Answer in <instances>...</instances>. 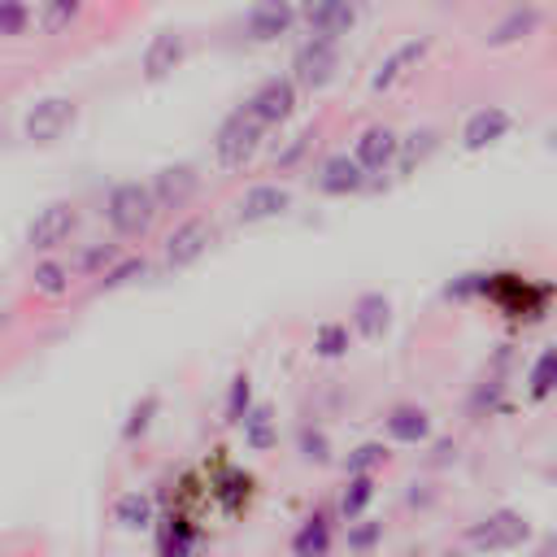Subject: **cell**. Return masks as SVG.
Returning a JSON list of instances; mask_svg holds the SVG:
<instances>
[{
	"label": "cell",
	"instance_id": "38",
	"mask_svg": "<svg viewBox=\"0 0 557 557\" xmlns=\"http://www.w3.org/2000/svg\"><path fill=\"white\" fill-rule=\"evenodd\" d=\"M126 252V244L122 239H113V235H104V239H91V244H83L78 248V257H74V270H78V278H87V287L117 261Z\"/></svg>",
	"mask_w": 557,
	"mask_h": 557
},
{
	"label": "cell",
	"instance_id": "6",
	"mask_svg": "<svg viewBox=\"0 0 557 557\" xmlns=\"http://www.w3.org/2000/svg\"><path fill=\"white\" fill-rule=\"evenodd\" d=\"M78 226H83L78 200H74V196H57V200H48V205L35 209V218H30L26 231H22V248H26L30 261H35V257H61V252L74 244Z\"/></svg>",
	"mask_w": 557,
	"mask_h": 557
},
{
	"label": "cell",
	"instance_id": "13",
	"mask_svg": "<svg viewBox=\"0 0 557 557\" xmlns=\"http://www.w3.org/2000/svg\"><path fill=\"white\" fill-rule=\"evenodd\" d=\"M300 26V4L296 0H252L248 13L239 17V39L248 48H265L287 39Z\"/></svg>",
	"mask_w": 557,
	"mask_h": 557
},
{
	"label": "cell",
	"instance_id": "11",
	"mask_svg": "<svg viewBox=\"0 0 557 557\" xmlns=\"http://www.w3.org/2000/svg\"><path fill=\"white\" fill-rule=\"evenodd\" d=\"M148 187H152L161 213L183 218V213L196 205V196L205 191V174H200L196 161H165V165H157V170L148 174Z\"/></svg>",
	"mask_w": 557,
	"mask_h": 557
},
{
	"label": "cell",
	"instance_id": "52",
	"mask_svg": "<svg viewBox=\"0 0 557 557\" xmlns=\"http://www.w3.org/2000/svg\"><path fill=\"white\" fill-rule=\"evenodd\" d=\"M440 4H461V0H440Z\"/></svg>",
	"mask_w": 557,
	"mask_h": 557
},
{
	"label": "cell",
	"instance_id": "45",
	"mask_svg": "<svg viewBox=\"0 0 557 557\" xmlns=\"http://www.w3.org/2000/svg\"><path fill=\"white\" fill-rule=\"evenodd\" d=\"M435 500H440V483H431V479H413L409 492H405V505L418 509V513H426Z\"/></svg>",
	"mask_w": 557,
	"mask_h": 557
},
{
	"label": "cell",
	"instance_id": "12",
	"mask_svg": "<svg viewBox=\"0 0 557 557\" xmlns=\"http://www.w3.org/2000/svg\"><path fill=\"white\" fill-rule=\"evenodd\" d=\"M296 205V191L283 183V178H261L252 187H244L231 205V222L235 226H265V222H278L287 218Z\"/></svg>",
	"mask_w": 557,
	"mask_h": 557
},
{
	"label": "cell",
	"instance_id": "51",
	"mask_svg": "<svg viewBox=\"0 0 557 557\" xmlns=\"http://www.w3.org/2000/svg\"><path fill=\"white\" fill-rule=\"evenodd\" d=\"M509 4H531V0H509Z\"/></svg>",
	"mask_w": 557,
	"mask_h": 557
},
{
	"label": "cell",
	"instance_id": "28",
	"mask_svg": "<svg viewBox=\"0 0 557 557\" xmlns=\"http://www.w3.org/2000/svg\"><path fill=\"white\" fill-rule=\"evenodd\" d=\"M509 379L513 374H500V370H483V379L470 387L466 396V418L470 422H487V418H500L509 409Z\"/></svg>",
	"mask_w": 557,
	"mask_h": 557
},
{
	"label": "cell",
	"instance_id": "26",
	"mask_svg": "<svg viewBox=\"0 0 557 557\" xmlns=\"http://www.w3.org/2000/svg\"><path fill=\"white\" fill-rule=\"evenodd\" d=\"M292 453H296V461L309 466V470H326V466L339 461L331 431H326L322 422H313V418H300V422L292 426Z\"/></svg>",
	"mask_w": 557,
	"mask_h": 557
},
{
	"label": "cell",
	"instance_id": "19",
	"mask_svg": "<svg viewBox=\"0 0 557 557\" xmlns=\"http://www.w3.org/2000/svg\"><path fill=\"white\" fill-rule=\"evenodd\" d=\"M352 157L357 165L374 178V187L383 183V174H396V157H400V131L387 122H370L357 131L352 139Z\"/></svg>",
	"mask_w": 557,
	"mask_h": 557
},
{
	"label": "cell",
	"instance_id": "42",
	"mask_svg": "<svg viewBox=\"0 0 557 557\" xmlns=\"http://www.w3.org/2000/svg\"><path fill=\"white\" fill-rule=\"evenodd\" d=\"M383 540H387V522L374 518V513L344 527V548H348V557H374V553L383 548Z\"/></svg>",
	"mask_w": 557,
	"mask_h": 557
},
{
	"label": "cell",
	"instance_id": "22",
	"mask_svg": "<svg viewBox=\"0 0 557 557\" xmlns=\"http://www.w3.org/2000/svg\"><path fill=\"white\" fill-rule=\"evenodd\" d=\"M509 135H513V113L505 104H479L474 113H466V122L457 131V148L461 152H487Z\"/></svg>",
	"mask_w": 557,
	"mask_h": 557
},
{
	"label": "cell",
	"instance_id": "16",
	"mask_svg": "<svg viewBox=\"0 0 557 557\" xmlns=\"http://www.w3.org/2000/svg\"><path fill=\"white\" fill-rule=\"evenodd\" d=\"M309 187H313L318 196H326V200H348V196L370 191V187H374V178L357 165V157H352V152H326V157L313 165Z\"/></svg>",
	"mask_w": 557,
	"mask_h": 557
},
{
	"label": "cell",
	"instance_id": "34",
	"mask_svg": "<svg viewBox=\"0 0 557 557\" xmlns=\"http://www.w3.org/2000/svg\"><path fill=\"white\" fill-rule=\"evenodd\" d=\"M540 30V9L535 4H509V13L500 22H492L487 30V48H513L522 39H531Z\"/></svg>",
	"mask_w": 557,
	"mask_h": 557
},
{
	"label": "cell",
	"instance_id": "37",
	"mask_svg": "<svg viewBox=\"0 0 557 557\" xmlns=\"http://www.w3.org/2000/svg\"><path fill=\"white\" fill-rule=\"evenodd\" d=\"M387 466H392V444H387L383 435L361 440V444H352V448L339 457V470H344V474H383Z\"/></svg>",
	"mask_w": 557,
	"mask_h": 557
},
{
	"label": "cell",
	"instance_id": "46",
	"mask_svg": "<svg viewBox=\"0 0 557 557\" xmlns=\"http://www.w3.org/2000/svg\"><path fill=\"white\" fill-rule=\"evenodd\" d=\"M527 557H557V531H544V535H535V544L527 548Z\"/></svg>",
	"mask_w": 557,
	"mask_h": 557
},
{
	"label": "cell",
	"instance_id": "21",
	"mask_svg": "<svg viewBox=\"0 0 557 557\" xmlns=\"http://www.w3.org/2000/svg\"><path fill=\"white\" fill-rule=\"evenodd\" d=\"M426 57H431V35H418V39L396 44V48L374 65V74H370V96H387V91H396L405 78H413V70H418Z\"/></svg>",
	"mask_w": 557,
	"mask_h": 557
},
{
	"label": "cell",
	"instance_id": "4",
	"mask_svg": "<svg viewBox=\"0 0 557 557\" xmlns=\"http://www.w3.org/2000/svg\"><path fill=\"white\" fill-rule=\"evenodd\" d=\"M213 244H218V218L209 209L183 213V218H174V226L157 244V270L161 274H187L191 265H200L209 257Z\"/></svg>",
	"mask_w": 557,
	"mask_h": 557
},
{
	"label": "cell",
	"instance_id": "50",
	"mask_svg": "<svg viewBox=\"0 0 557 557\" xmlns=\"http://www.w3.org/2000/svg\"><path fill=\"white\" fill-rule=\"evenodd\" d=\"M400 557H426V553H422V548H405Z\"/></svg>",
	"mask_w": 557,
	"mask_h": 557
},
{
	"label": "cell",
	"instance_id": "32",
	"mask_svg": "<svg viewBox=\"0 0 557 557\" xmlns=\"http://www.w3.org/2000/svg\"><path fill=\"white\" fill-rule=\"evenodd\" d=\"M522 400H527V405H548V400H557V339L544 344V348L531 357V366H527V374H522Z\"/></svg>",
	"mask_w": 557,
	"mask_h": 557
},
{
	"label": "cell",
	"instance_id": "23",
	"mask_svg": "<svg viewBox=\"0 0 557 557\" xmlns=\"http://www.w3.org/2000/svg\"><path fill=\"white\" fill-rule=\"evenodd\" d=\"M392 322H396V305H392V296H387L383 287H366V292L352 296V305H348V326L357 331V339L379 344V339H387Z\"/></svg>",
	"mask_w": 557,
	"mask_h": 557
},
{
	"label": "cell",
	"instance_id": "2",
	"mask_svg": "<svg viewBox=\"0 0 557 557\" xmlns=\"http://www.w3.org/2000/svg\"><path fill=\"white\" fill-rule=\"evenodd\" d=\"M535 518L518 505H492L479 518H470L457 535V544H466L474 557H509V553H527L535 544Z\"/></svg>",
	"mask_w": 557,
	"mask_h": 557
},
{
	"label": "cell",
	"instance_id": "9",
	"mask_svg": "<svg viewBox=\"0 0 557 557\" xmlns=\"http://www.w3.org/2000/svg\"><path fill=\"white\" fill-rule=\"evenodd\" d=\"M339 70H344V52H339L335 39H322V35H305V39L296 44V52H292V65H287V74H292V78L300 83V91H309V96L326 91V87L339 78Z\"/></svg>",
	"mask_w": 557,
	"mask_h": 557
},
{
	"label": "cell",
	"instance_id": "17",
	"mask_svg": "<svg viewBox=\"0 0 557 557\" xmlns=\"http://www.w3.org/2000/svg\"><path fill=\"white\" fill-rule=\"evenodd\" d=\"M187 52H191V44H187V30H178V26H165V30H157V35L144 44V52H139V83H148V87H161L165 78H174V70H183Z\"/></svg>",
	"mask_w": 557,
	"mask_h": 557
},
{
	"label": "cell",
	"instance_id": "25",
	"mask_svg": "<svg viewBox=\"0 0 557 557\" xmlns=\"http://www.w3.org/2000/svg\"><path fill=\"white\" fill-rule=\"evenodd\" d=\"M78 287V270L70 257H35L26 265V292L44 305H61Z\"/></svg>",
	"mask_w": 557,
	"mask_h": 557
},
{
	"label": "cell",
	"instance_id": "8",
	"mask_svg": "<svg viewBox=\"0 0 557 557\" xmlns=\"http://www.w3.org/2000/svg\"><path fill=\"white\" fill-rule=\"evenodd\" d=\"M78 122V100L74 96H61V91H48V96H35L22 117H17V131L30 148H52L61 144Z\"/></svg>",
	"mask_w": 557,
	"mask_h": 557
},
{
	"label": "cell",
	"instance_id": "20",
	"mask_svg": "<svg viewBox=\"0 0 557 557\" xmlns=\"http://www.w3.org/2000/svg\"><path fill=\"white\" fill-rule=\"evenodd\" d=\"M161 513H165V505H161V496L148 492V487H126V492H117L113 505H109V522H113L122 535H152L157 522H161Z\"/></svg>",
	"mask_w": 557,
	"mask_h": 557
},
{
	"label": "cell",
	"instance_id": "43",
	"mask_svg": "<svg viewBox=\"0 0 557 557\" xmlns=\"http://www.w3.org/2000/svg\"><path fill=\"white\" fill-rule=\"evenodd\" d=\"M483 287H487V270H461L440 287V296L448 305H483Z\"/></svg>",
	"mask_w": 557,
	"mask_h": 557
},
{
	"label": "cell",
	"instance_id": "24",
	"mask_svg": "<svg viewBox=\"0 0 557 557\" xmlns=\"http://www.w3.org/2000/svg\"><path fill=\"white\" fill-rule=\"evenodd\" d=\"M300 4V26L305 35H322L344 44L357 26V0H296Z\"/></svg>",
	"mask_w": 557,
	"mask_h": 557
},
{
	"label": "cell",
	"instance_id": "30",
	"mask_svg": "<svg viewBox=\"0 0 557 557\" xmlns=\"http://www.w3.org/2000/svg\"><path fill=\"white\" fill-rule=\"evenodd\" d=\"M148 274H161L157 261H148L144 252H131V248H126V252H122V257H117V261L87 287V296H113V292H126V287L144 283Z\"/></svg>",
	"mask_w": 557,
	"mask_h": 557
},
{
	"label": "cell",
	"instance_id": "29",
	"mask_svg": "<svg viewBox=\"0 0 557 557\" xmlns=\"http://www.w3.org/2000/svg\"><path fill=\"white\" fill-rule=\"evenodd\" d=\"M161 409H165V396H161V387H144V392L131 400L126 418L117 422V444H122V448H131V444H144V440H148V431L157 426Z\"/></svg>",
	"mask_w": 557,
	"mask_h": 557
},
{
	"label": "cell",
	"instance_id": "7",
	"mask_svg": "<svg viewBox=\"0 0 557 557\" xmlns=\"http://www.w3.org/2000/svg\"><path fill=\"white\" fill-rule=\"evenodd\" d=\"M205 479H209V500L218 513H226L235 522L252 513V505L261 496L257 474L244 461H235L226 448H213V461H205Z\"/></svg>",
	"mask_w": 557,
	"mask_h": 557
},
{
	"label": "cell",
	"instance_id": "33",
	"mask_svg": "<svg viewBox=\"0 0 557 557\" xmlns=\"http://www.w3.org/2000/svg\"><path fill=\"white\" fill-rule=\"evenodd\" d=\"M357 344V331L348 326V318H322L309 331V357L313 361H344Z\"/></svg>",
	"mask_w": 557,
	"mask_h": 557
},
{
	"label": "cell",
	"instance_id": "35",
	"mask_svg": "<svg viewBox=\"0 0 557 557\" xmlns=\"http://www.w3.org/2000/svg\"><path fill=\"white\" fill-rule=\"evenodd\" d=\"M239 444H244V453H252V457L278 448V418H274V405H270V400H257V409L244 418Z\"/></svg>",
	"mask_w": 557,
	"mask_h": 557
},
{
	"label": "cell",
	"instance_id": "40",
	"mask_svg": "<svg viewBox=\"0 0 557 557\" xmlns=\"http://www.w3.org/2000/svg\"><path fill=\"white\" fill-rule=\"evenodd\" d=\"M83 9H87V0H35L44 35H70L83 22Z\"/></svg>",
	"mask_w": 557,
	"mask_h": 557
},
{
	"label": "cell",
	"instance_id": "3",
	"mask_svg": "<svg viewBox=\"0 0 557 557\" xmlns=\"http://www.w3.org/2000/svg\"><path fill=\"white\" fill-rule=\"evenodd\" d=\"M100 222L122 244L148 239L157 231V222H161V209H157V196H152L148 178H117V183H109V191L100 196Z\"/></svg>",
	"mask_w": 557,
	"mask_h": 557
},
{
	"label": "cell",
	"instance_id": "27",
	"mask_svg": "<svg viewBox=\"0 0 557 557\" xmlns=\"http://www.w3.org/2000/svg\"><path fill=\"white\" fill-rule=\"evenodd\" d=\"M379 479H383V474H344V483L335 487V500H331L344 527L370 518V509H374V500H379Z\"/></svg>",
	"mask_w": 557,
	"mask_h": 557
},
{
	"label": "cell",
	"instance_id": "47",
	"mask_svg": "<svg viewBox=\"0 0 557 557\" xmlns=\"http://www.w3.org/2000/svg\"><path fill=\"white\" fill-rule=\"evenodd\" d=\"M435 557H474V553H470L466 544H448V548H440Z\"/></svg>",
	"mask_w": 557,
	"mask_h": 557
},
{
	"label": "cell",
	"instance_id": "41",
	"mask_svg": "<svg viewBox=\"0 0 557 557\" xmlns=\"http://www.w3.org/2000/svg\"><path fill=\"white\" fill-rule=\"evenodd\" d=\"M35 26H39L35 0H0V35H4V44H22V39H30Z\"/></svg>",
	"mask_w": 557,
	"mask_h": 557
},
{
	"label": "cell",
	"instance_id": "10",
	"mask_svg": "<svg viewBox=\"0 0 557 557\" xmlns=\"http://www.w3.org/2000/svg\"><path fill=\"white\" fill-rule=\"evenodd\" d=\"M300 83L292 78V74H270V78H261L239 104L265 126V131H278V126H287L292 117H296V109H300Z\"/></svg>",
	"mask_w": 557,
	"mask_h": 557
},
{
	"label": "cell",
	"instance_id": "14",
	"mask_svg": "<svg viewBox=\"0 0 557 557\" xmlns=\"http://www.w3.org/2000/svg\"><path fill=\"white\" fill-rule=\"evenodd\" d=\"M344 544V522L335 513V505H318L309 509L292 535H287V557H335Z\"/></svg>",
	"mask_w": 557,
	"mask_h": 557
},
{
	"label": "cell",
	"instance_id": "31",
	"mask_svg": "<svg viewBox=\"0 0 557 557\" xmlns=\"http://www.w3.org/2000/svg\"><path fill=\"white\" fill-rule=\"evenodd\" d=\"M444 148V131L440 126H413L400 135V157H396V178H413L435 152Z\"/></svg>",
	"mask_w": 557,
	"mask_h": 557
},
{
	"label": "cell",
	"instance_id": "36",
	"mask_svg": "<svg viewBox=\"0 0 557 557\" xmlns=\"http://www.w3.org/2000/svg\"><path fill=\"white\" fill-rule=\"evenodd\" d=\"M252 409H257L252 374H248V370H235V374L226 379V392H222V426H226V431H239Z\"/></svg>",
	"mask_w": 557,
	"mask_h": 557
},
{
	"label": "cell",
	"instance_id": "44",
	"mask_svg": "<svg viewBox=\"0 0 557 557\" xmlns=\"http://www.w3.org/2000/svg\"><path fill=\"white\" fill-rule=\"evenodd\" d=\"M457 457H461V444L457 440H431L426 444V457H422V466L426 470H448V466H457Z\"/></svg>",
	"mask_w": 557,
	"mask_h": 557
},
{
	"label": "cell",
	"instance_id": "15",
	"mask_svg": "<svg viewBox=\"0 0 557 557\" xmlns=\"http://www.w3.org/2000/svg\"><path fill=\"white\" fill-rule=\"evenodd\" d=\"M379 435L392 448H426L435 440V413L422 400H392L379 418Z\"/></svg>",
	"mask_w": 557,
	"mask_h": 557
},
{
	"label": "cell",
	"instance_id": "49",
	"mask_svg": "<svg viewBox=\"0 0 557 557\" xmlns=\"http://www.w3.org/2000/svg\"><path fill=\"white\" fill-rule=\"evenodd\" d=\"M544 144H548V152H557V126L544 131Z\"/></svg>",
	"mask_w": 557,
	"mask_h": 557
},
{
	"label": "cell",
	"instance_id": "18",
	"mask_svg": "<svg viewBox=\"0 0 557 557\" xmlns=\"http://www.w3.org/2000/svg\"><path fill=\"white\" fill-rule=\"evenodd\" d=\"M200 544H205V522L200 513L191 509H178L170 505L152 531V553L157 557H200Z\"/></svg>",
	"mask_w": 557,
	"mask_h": 557
},
{
	"label": "cell",
	"instance_id": "1",
	"mask_svg": "<svg viewBox=\"0 0 557 557\" xmlns=\"http://www.w3.org/2000/svg\"><path fill=\"white\" fill-rule=\"evenodd\" d=\"M483 305L496 309L513 331H531V326H540V322L553 318V309H557V283L553 278H535L527 270H487Z\"/></svg>",
	"mask_w": 557,
	"mask_h": 557
},
{
	"label": "cell",
	"instance_id": "39",
	"mask_svg": "<svg viewBox=\"0 0 557 557\" xmlns=\"http://www.w3.org/2000/svg\"><path fill=\"white\" fill-rule=\"evenodd\" d=\"M318 135H322V122H305V126L283 144V152H274L270 174H292V170H300V165L309 161V152L318 148Z\"/></svg>",
	"mask_w": 557,
	"mask_h": 557
},
{
	"label": "cell",
	"instance_id": "5",
	"mask_svg": "<svg viewBox=\"0 0 557 557\" xmlns=\"http://www.w3.org/2000/svg\"><path fill=\"white\" fill-rule=\"evenodd\" d=\"M265 135H270V131H265L244 104H235V109L218 122V131H213V139H209V161H213V170H218V174H244V170L261 157Z\"/></svg>",
	"mask_w": 557,
	"mask_h": 557
},
{
	"label": "cell",
	"instance_id": "48",
	"mask_svg": "<svg viewBox=\"0 0 557 557\" xmlns=\"http://www.w3.org/2000/svg\"><path fill=\"white\" fill-rule=\"evenodd\" d=\"M540 479H544V483L557 492V466H544V470H540Z\"/></svg>",
	"mask_w": 557,
	"mask_h": 557
}]
</instances>
